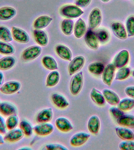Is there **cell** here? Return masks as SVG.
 <instances>
[{
    "instance_id": "obj_1",
    "label": "cell",
    "mask_w": 134,
    "mask_h": 150,
    "mask_svg": "<svg viewBox=\"0 0 134 150\" xmlns=\"http://www.w3.org/2000/svg\"><path fill=\"white\" fill-rule=\"evenodd\" d=\"M60 13L62 16L69 19L77 18L84 13V11L76 5H66L60 9Z\"/></svg>"
},
{
    "instance_id": "obj_2",
    "label": "cell",
    "mask_w": 134,
    "mask_h": 150,
    "mask_svg": "<svg viewBox=\"0 0 134 150\" xmlns=\"http://www.w3.org/2000/svg\"><path fill=\"white\" fill-rule=\"evenodd\" d=\"M83 84V73L82 71H79L74 75L71 80L69 89L72 94L78 95L82 90Z\"/></svg>"
},
{
    "instance_id": "obj_3",
    "label": "cell",
    "mask_w": 134,
    "mask_h": 150,
    "mask_svg": "<svg viewBox=\"0 0 134 150\" xmlns=\"http://www.w3.org/2000/svg\"><path fill=\"white\" fill-rule=\"evenodd\" d=\"M42 49L38 45H32L26 48L21 54V58L24 61L33 60L41 54Z\"/></svg>"
},
{
    "instance_id": "obj_4",
    "label": "cell",
    "mask_w": 134,
    "mask_h": 150,
    "mask_svg": "<svg viewBox=\"0 0 134 150\" xmlns=\"http://www.w3.org/2000/svg\"><path fill=\"white\" fill-rule=\"evenodd\" d=\"M102 18L101 10L98 8L93 9L89 14L88 19L89 29L93 30L98 28L102 22Z\"/></svg>"
},
{
    "instance_id": "obj_5",
    "label": "cell",
    "mask_w": 134,
    "mask_h": 150,
    "mask_svg": "<svg viewBox=\"0 0 134 150\" xmlns=\"http://www.w3.org/2000/svg\"><path fill=\"white\" fill-rule=\"evenodd\" d=\"M86 59L83 56H78L74 57L70 61L68 67V72L70 76L79 72L83 68Z\"/></svg>"
},
{
    "instance_id": "obj_6",
    "label": "cell",
    "mask_w": 134,
    "mask_h": 150,
    "mask_svg": "<svg viewBox=\"0 0 134 150\" xmlns=\"http://www.w3.org/2000/svg\"><path fill=\"white\" fill-rule=\"evenodd\" d=\"M21 87V83L18 81H9L3 83L0 88V91L5 95L14 94L19 91Z\"/></svg>"
},
{
    "instance_id": "obj_7",
    "label": "cell",
    "mask_w": 134,
    "mask_h": 150,
    "mask_svg": "<svg viewBox=\"0 0 134 150\" xmlns=\"http://www.w3.org/2000/svg\"><path fill=\"white\" fill-rule=\"evenodd\" d=\"M13 39L21 43H27L30 41L28 33L21 28L13 26L11 29Z\"/></svg>"
},
{
    "instance_id": "obj_8",
    "label": "cell",
    "mask_w": 134,
    "mask_h": 150,
    "mask_svg": "<svg viewBox=\"0 0 134 150\" xmlns=\"http://www.w3.org/2000/svg\"><path fill=\"white\" fill-rule=\"evenodd\" d=\"M116 68L113 64L110 63L105 67L102 74V80L103 83L108 86H110L113 80Z\"/></svg>"
},
{
    "instance_id": "obj_9",
    "label": "cell",
    "mask_w": 134,
    "mask_h": 150,
    "mask_svg": "<svg viewBox=\"0 0 134 150\" xmlns=\"http://www.w3.org/2000/svg\"><path fill=\"white\" fill-rule=\"evenodd\" d=\"M129 52L128 50H121L115 56L113 61V64L118 69L125 67L129 62Z\"/></svg>"
},
{
    "instance_id": "obj_10",
    "label": "cell",
    "mask_w": 134,
    "mask_h": 150,
    "mask_svg": "<svg viewBox=\"0 0 134 150\" xmlns=\"http://www.w3.org/2000/svg\"><path fill=\"white\" fill-rule=\"evenodd\" d=\"M90 136L89 134L84 132L75 133L71 138L70 145L74 147L82 146L88 141Z\"/></svg>"
},
{
    "instance_id": "obj_11",
    "label": "cell",
    "mask_w": 134,
    "mask_h": 150,
    "mask_svg": "<svg viewBox=\"0 0 134 150\" xmlns=\"http://www.w3.org/2000/svg\"><path fill=\"white\" fill-rule=\"evenodd\" d=\"M34 131L40 136H46L52 133L54 130L53 125L49 122L39 123L33 127Z\"/></svg>"
},
{
    "instance_id": "obj_12",
    "label": "cell",
    "mask_w": 134,
    "mask_h": 150,
    "mask_svg": "<svg viewBox=\"0 0 134 150\" xmlns=\"http://www.w3.org/2000/svg\"><path fill=\"white\" fill-rule=\"evenodd\" d=\"M85 41L88 47L93 50H97L99 47V42L96 33L91 29H88L86 33Z\"/></svg>"
},
{
    "instance_id": "obj_13",
    "label": "cell",
    "mask_w": 134,
    "mask_h": 150,
    "mask_svg": "<svg viewBox=\"0 0 134 150\" xmlns=\"http://www.w3.org/2000/svg\"><path fill=\"white\" fill-rule=\"evenodd\" d=\"M110 28L114 35L118 38L125 40L128 38L125 28L121 22H114L111 23Z\"/></svg>"
},
{
    "instance_id": "obj_14",
    "label": "cell",
    "mask_w": 134,
    "mask_h": 150,
    "mask_svg": "<svg viewBox=\"0 0 134 150\" xmlns=\"http://www.w3.org/2000/svg\"><path fill=\"white\" fill-rule=\"evenodd\" d=\"M24 135L21 129L16 128L6 132L4 137L5 141L9 143H15L21 140Z\"/></svg>"
},
{
    "instance_id": "obj_15",
    "label": "cell",
    "mask_w": 134,
    "mask_h": 150,
    "mask_svg": "<svg viewBox=\"0 0 134 150\" xmlns=\"http://www.w3.org/2000/svg\"><path fill=\"white\" fill-rule=\"evenodd\" d=\"M53 111L51 108L43 109L36 115V120L38 123L49 122L52 119Z\"/></svg>"
},
{
    "instance_id": "obj_16",
    "label": "cell",
    "mask_w": 134,
    "mask_h": 150,
    "mask_svg": "<svg viewBox=\"0 0 134 150\" xmlns=\"http://www.w3.org/2000/svg\"><path fill=\"white\" fill-rule=\"evenodd\" d=\"M33 36L36 43L40 46L45 47L49 42V38L46 33L42 29H36L33 31Z\"/></svg>"
},
{
    "instance_id": "obj_17",
    "label": "cell",
    "mask_w": 134,
    "mask_h": 150,
    "mask_svg": "<svg viewBox=\"0 0 134 150\" xmlns=\"http://www.w3.org/2000/svg\"><path fill=\"white\" fill-rule=\"evenodd\" d=\"M55 52L58 56L62 59L70 62L72 58V52L69 48L62 44L56 45L55 48Z\"/></svg>"
},
{
    "instance_id": "obj_18",
    "label": "cell",
    "mask_w": 134,
    "mask_h": 150,
    "mask_svg": "<svg viewBox=\"0 0 134 150\" xmlns=\"http://www.w3.org/2000/svg\"><path fill=\"white\" fill-rule=\"evenodd\" d=\"M115 132L118 137L123 140H133L134 134L129 128L123 126L115 127Z\"/></svg>"
},
{
    "instance_id": "obj_19",
    "label": "cell",
    "mask_w": 134,
    "mask_h": 150,
    "mask_svg": "<svg viewBox=\"0 0 134 150\" xmlns=\"http://www.w3.org/2000/svg\"><path fill=\"white\" fill-rule=\"evenodd\" d=\"M56 128L61 132H69L73 129L70 121L65 117H60L56 120L55 122Z\"/></svg>"
},
{
    "instance_id": "obj_20",
    "label": "cell",
    "mask_w": 134,
    "mask_h": 150,
    "mask_svg": "<svg viewBox=\"0 0 134 150\" xmlns=\"http://www.w3.org/2000/svg\"><path fill=\"white\" fill-rule=\"evenodd\" d=\"M17 112L16 106L8 102H2L0 103V114L5 117L16 114Z\"/></svg>"
},
{
    "instance_id": "obj_21",
    "label": "cell",
    "mask_w": 134,
    "mask_h": 150,
    "mask_svg": "<svg viewBox=\"0 0 134 150\" xmlns=\"http://www.w3.org/2000/svg\"><path fill=\"white\" fill-rule=\"evenodd\" d=\"M101 125L100 118L96 115L91 116L88 120L87 124L89 132L95 135L97 134L99 132Z\"/></svg>"
},
{
    "instance_id": "obj_22",
    "label": "cell",
    "mask_w": 134,
    "mask_h": 150,
    "mask_svg": "<svg viewBox=\"0 0 134 150\" xmlns=\"http://www.w3.org/2000/svg\"><path fill=\"white\" fill-rule=\"evenodd\" d=\"M103 93L106 101L110 105H117L120 100L118 95L110 89L105 88L102 90Z\"/></svg>"
},
{
    "instance_id": "obj_23",
    "label": "cell",
    "mask_w": 134,
    "mask_h": 150,
    "mask_svg": "<svg viewBox=\"0 0 134 150\" xmlns=\"http://www.w3.org/2000/svg\"><path fill=\"white\" fill-rule=\"evenodd\" d=\"M17 13L16 9L13 7L4 6L0 8V21H8L14 18Z\"/></svg>"
},
{
    "instance_id": "obj_24",
    "label": "cell",
    "mask_w": 134,
    "mask_h": 150,
    "mask_svg": "<svg viewBox=\"0 0 134 150\" xmlns=\"http://www.w3.org/2000/svg\"><path fill=\"white\" fill-rule=\"evenodd\" d=\"M52 18L48 15L39 16L34 21L33 27L36 29H42L47 28L53 21Z\"/></svg>"
},
{
    "instance_id": "obj_25",
    "label": "cell",
    "mask_w": 134,
    "mask_h": 150,
    "mask_svg": "<svg viewBox=\"0 0 134 150\" xmlns=\"http://www.w3.org/2000/svg\"><path fill=\"white\" fill-rule=\"evenodd\" d=\"M52 101L54 105L60 109H65L69 105V102L62 95L58 93H53L51 97Z\"/></svg>"
},
{
    "instance_id": "obj_26",
    "label": "cell",
    "mask_w": 134,
    "mask_h": 150,
    "mask_svg": "<svg viewBox=\"0 0 134 150\" xmlns=\"http://www.w3.org/2000/svg\"><path fill=\"white\" fill-rule=\"evenodd\" d=\"M15 57L11 56H6L0 59V70L6 71L10 70L16 64Z\"/></svg>"
},
{
    "instance_id": "obj_27",
    "label": "cell",
    "mask_w": 134,
    "mask_h": 150,
    "mask_svg": "<svg viewBox=\"0 0 134 150\" xmlns=\"http://www.w3.org/2000/svg\"><path fill=\"white\" fill-rule=\"evenodd\" d=\"M74 34L77 38H81L86 31V24L82 18H79L74 25Z\"/></svg>"
},
{
    "instance_id": "obj_28",
    "label": "cell",
    "mask_w": 134,
    "mask_h": 150,
    "mask_svg": "<svg viewBox=\"0 0 134 150\" xmlns=\"http://www.w3.org/2000/svg\"><path fill=\"white\" fill-rule=\"evenodd\" d=\"M118 124L120 126L130 128H134V115H132L124 114L116 120Z\"/></svg>"
},
{
    "instance_id": "obj_29",
    "label": "cell",
    "mask_w": 134,
    "mask_h": 150,
    "mask_svg": "<svg viewBox=\"0 0 134 150\" xmlns=\"http://www.w3.org/2000/svg\"><path fill=\"white\" fill-rule=\"evenodd\" d=\"M90 97L93 101L99 106H103L105 100L103 93L97 89L93 88L90 92Z\"/></svg>"
},
{
    "instance_id": "obj_30",
    "label": "cell",
    "mask_w": 134,
    "mask_h": 150,
    "mask_svg": "<svg viewBox=\"0 0 134 150\" xmlns=\"http://www.w3.org/2000/svg\"><path fill=\"white\" fill-rule=\"evenodd\" d=\"M60 74L58 71L53 70L48 74L46 80V86L53 87L57 85L60 79Z\"/></svg>"
},
{
    "instance_id": "obj_31",
    "label": "cell",
    "mask_w": 134,
    "mask_h": 150,
    "mask_svg": "<svg viewBox=\"0 0 134 150\" xmlns=\"http://www.w3.org/2000/svg\"><path fill=\"white\" fill-rule=\"evenodd\" d=\"M42 62L43 67L48 70L53 71L58 69L57 62L56 60L51 56H44L42 59Z\"/></svg>"
},
{
    "instance_id": "obj_32",
    "label": "cell",
    "mask_w": 134,
    "mask_h": 150,
    "mask_svg": "<svg viewBox=\"0 0 134 150\" xmlns=\"http://www.w3.org/2000/svg\"><path fill=\"white\" fill-rule=\"evenodd\" d=\"M74 28V21L71 19H65L61 23V30L63 33L67 36H70L72 34Z\"/></svg>"
},
{
    "instance_id": "obj_33",
    "label": "cell",
    "mask_w": 134,
    "mask_h": 150,
    "mask_svg": "<svg viewBox=\"0 0 134 150\" xmlns=\"http://www.w3.org/2000/svg\"><path fill=\"white\" fill-rule=\"evenodd\" d=\"M14 45L9 43L0 40V54L5 56H11L15 53Z\"/></svg>"
},
{
    "instance_id": "obj_34",
    "label": "cell",
    "mask_w": 134,
    "mask_h": 150,
    "mask_svg": "<svg viewBox=\"0 0 134 150\" xmlns=\"http://www.w3.org/2000/svg\"><path fill=\"white\" fill-rule=\"evenodd\" d=\"M104 69V64L101 62H93L89 64L88 67L89 73L96 76L102 74Z\"/></svg>"
},
{
    "instance_id": "obj_35",
    "label": "cell",
    "mask_w": 134,
    "mask_h": 150,
    "mask_svg": "<svg viewBox=\"0 0 134 150\" xmlns=\"http://www.w3.org/2000/svg\"><path fill=\"white\" fill-rule=\"evenodd\" d=\"M118 107L123 111H130L134 108V99L131 98H123L120 100Z\"/></svg>"
},
{
    "instance_id": "obj_36",
    "label": "cell",
    "mask_w": 134,
    "mask_h": 150,
    "mask_svg": "<svg viewBox=\"0 0 134 150\" xmlns=\"http://www.w3.org/2000/svg\"><path fill=\"white\" fill-rule=\"evenodd\" d=\"M13 40L11 30L8 27L0 25V40L9 43Z\"/></svg>"
},
{
    "instance_id": "obj_37",
    "label": "cell",
    "mask_w": 134,
    "mask_h": 150,
    "mask_svg": "<svg viewBox=\"0 0 134 150\" xmlns=\"http://www.w3.org/2000/svg\"><path fill=\"white\" fill-rule=\"evenodd\" d=\"M19 126L26 137H30L32 135L34 129L31 124L28 121L25 120H21Z\"/></svg>"
},
{
    "instance_id": "obj_38",
    "label": "cell",
    "mask_w": 134,
    "mask_h": 150,
    "mask_svg": "<svg viewBox=\"0 0 134 150\" xmlns=\"http://www.w3.org/2000/svg\"><path fill=\"white\" fill-rule=\"evenodd\" d=\"M130 68L128 67H123L120 68L115 75V79L116 80L122 81L127 79L130 74Z\"/></svg>"
},
{
    "instance_id": "obj_39",
    "label": "cell",
    "mask_w": 134,
    "mask_h": 150,
    "mask_svg": "<svg viewBox=\"0 0 134 150\" xmlns=\"http://www.w3.org/2000/svg\"><path fill=\"white\" fill-rule=\"evenodd\" d=\"M19 122V120L17 115L14 114L8 116L6 120L7 129L10 130L16 128Z\"/></svg>"
},
{
    "instance_id": "obj_40",
    "label": "cell",
    "mask_w": 134,
    "mask_h": 150,
    "mask_svg": "<svg viewBox=\"0 0 134 150\" xmlns=\"http://www.w3.org/2000/svg\"><path fill=\"white\" fill-rule=\"evenodd\" d=\"M125 29L128 37L134 36V16L130 15L125 22Z\"/></svg>"
},
{
    "instance_id": "obj_41",
    "label": "cell",
    "mask_w": 134,
    "mask_h": 150,
    "mask_svg": "<svg viewBox=\"0 0 134 150\" xmlns=\"http://www.w3.org/2000/svg\"><path fill=\"white\" fill-rule=\"evenodd\" d=\"M99 42L101 43H105L109 40V35L106 30L103 29H99L96 33Z\"/></svg>"
},
{
    "instance_id": "obj_42",
    "label": "cell",
    "mask_w": 134,
    "mask_h": 150,
    "mask_svg": "<svg viewBox=\"0 0 134 150\" xmlns=\"http://www.w3.org/2000/svg\"><path fill=\"white\" fill-rule=\"evenodd\" d=\"M118 146L121 150H134V141L124 140L120 143Z\"/></svg>"
},
{
    "instance_id": "obj_43",
    "label": "cell",
    "mask_w": 134,
    "mask_h": 150,
    "mask_svg": "<svg viewBox=\"0 0 134 150\" xmlns=\"http://www.w3.org/2000/svg\"><path fill=\"white\" fill-rule=\"evenodd\" d=\"M109 111L110 115L116 120L118 119L124 114V111H122L118 107L115 106L110 108L109 109Z\"/></svg>"
},
{
    "instance_id": "obj_44",
    "label": "cell",
    "mask_w": 134,
    "mask_h": 150,
    "mask_svg": "<svg viewBox=\"0 0 134 150\" xmlns=\"http://www.w3.org/2000/svg\"><path fill=\"white\" fill-rule=\"evenodd\" d=\"M44 149L48 150H66L68 149L64 145L59 144H49L45 146Z\"/></svg>"
},
{
    "instance_id": "obj_45",
    "label": "cell",
    "mask_w": 134,
    "mask_h": 150,
    "mask_svg": "<svg viewBox=\"0 0 134 150\" xmlns=\"http://www.w3.org/2000/svg\"><path fill=\"white\" fill-rule=\"evenodd\" d=\"M92 0H76L75 5L80 8H85L90 4Z\"/></svg>"
},
{
    "instance_id": "obj_46",
    "label": "cell",
    "mask_w": 134,
    "mask_h": 150,
    "mask_svg": "<svg viewBox=\"0 0 134 150\" xmlns=\"http://www.w3.org/2000/svg\"><path fill=\"white\" fill-rule=\"evenodd\" d=\"M6 120L1 115H0V133L5 134L7 131Z\"/></svg>"
},
{
    "instance_id": "obj_47",
    "label": "cell",
    "mask_w": 134,
    "mask_h": 150,
    "mask_svg": "<svg viewBox=\"0 0 134 150\" xmlns=\"http://www.w3.org/2000/svg\"><path fill=\"white\" fill-rule=\"evenodd\" d=\"M125 92L130 98L134 99V86H128L125 88Z\"/></svg>"
},
{
    "instance_id": "obj_48",
    "label": "cell",
    "mask_w": 134,
    "mask_h": 150,
    "mask_svg": "<svg viewBox=\"0 0 134 150\" xmlns=\"http://www.w3.org/2000/svg\"><path fill=\"white\" fill-rule=\"evenodd\" d=\"M4 74L2 71H0V88L3 84L4 81Z\"/></svg>"
},
{
    "instance_id": "obj_49",
    "label": "cell",
    "mask_w": 134,
    "mask_h": 150,
    "mask_svg": "<svg viewBox=\"0 0 134 150\" xmlns=\"http://www.w3.org/2000/svg\"><path fill=\"white\" fill-rule=\"evenodd\" d=\"M5 142L4 137L2 136V134L0 133V145L4 144Z\"/></svg>"
},
{
    "instance_id": "obj_50",
    "label": "cell",
    "mask_w": 134,
    "mask_h": 150,
    "mask_svg": "<svg viewBox=\"0 0 134 150\" xmlns=\"http://www.w3.org/2000/svg\"><path fill=\"white\" fill-rule=\"evenodd\" d=\"M19 150H31L32 149L28 147V146H23V147L20 148L19 149H18Z\"/></svg>"
},
{
    "instance_id": "obj_51",
    "label": "cell",
    "mask_w": 134,
    "mask_h": 150,
    "mask_svg": "<svg viewBox=\"0 0 134 150\" xmlns=\"http://www.w3.org/2000/svg\"><path fill=\"white\" fill-rule=\"evenodd\" d=\"M101 1H102V2L105 3V2H109V1H110V0H101Z\"/></svg>"
},
{
    "instance_id": "obj_52",
    "label": "cell",
    "mask_w": 134,
    "mask_h": 150,
    "mask_svg": "<svg viewBox=\"0 0 134 150\" xmlns=\"http://www.w3.org/2000/svg\"><path fill=\"white\" fill-rule=\"evenodd\" d=\"M132 75L133 77H134V69L132 71Z\"/></svg>"
},
{
    "instance_id": "obj_53",
    "label": "cell",
    "mask_w": 134,
    "mask_h": 150,
    "mask_svg": "<svg viewBox=\"0 0 134 150\" xmlns=\"http://www.w3.org/2000/svg\"><path fill=\"white\" fill-rule=\"evenodd\" d=\"M0 103H1V101H0Z\"/></svg>"
}]
</instances>
